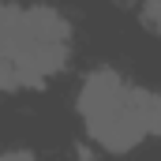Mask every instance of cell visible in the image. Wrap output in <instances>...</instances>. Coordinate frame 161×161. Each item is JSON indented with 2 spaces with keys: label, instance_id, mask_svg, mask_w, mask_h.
I'll return each mask as SVG.
<instances>
[{
  "label": "cell",
  "instance_id": "3957f363",
  "mask_svg": "<svg viewBox=\"0 0 161 161\" xmlns=\"http://www.w3.org/2000/svg\"><path fill=\"white\" fill-rule=\"evenodd\" d=\"M142 11H146V23H150L154 30H161V0H146Z\"/></svg>",
  "mask_w": 161,
  "mask_h": 161
},
{
  "label": "cell",
  "instance_id": "7a4b0ae2",
  "mask_svg": "<svg viewBox=\"0 0 161 161\" xmlns=\"http://www.w3.org/2000/svg\"><path fill=\"white\" fill-rule=\"evenodd\" d=\"M79 116L97 146L127 154L142 139L161 135V97L127 82L120 71L101 68L79 90Z\"/></svg>",
  "mask_w": 161,
  "mask_h": 161
},
{
  "label": "cell",
  "instance_id": "6da1fadb",
  "mask_svg": "<svg viewBox=\"0 0 161 161\" xmlns=\"http://www.w3.org/2000/svg\"><path fill=\"white\" fill-rule=\"evenodd\" d=\"M71 53V26L56 8L8 4L0 15V86L23 90L53 79Z\"/></svg>",
  "mask_w": 161,
  "mask_h": 161
},
{
  "label": "cell",
  "instance_id": "277c9868",
  "mask_svg": "<svg viewBox=\"0 0 161 161\" xmlns=\"http://www.w3.org/2000/svg\"><path fill=\"white\" fill-rule=\"evenodd\" d=\"M4 161H38L34 154H23V150H11V154H4Z\"/></svg>",
  "mask_w": 161,
  "mask_h": 161
}]
</instances>
